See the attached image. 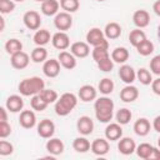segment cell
<instances>
[{
    "label": "cell",
    "mask_w": 160,
    "mask_h": 160,
    "mask_svg": "<svg viewBox=\"0 0 160 160\" xmlns=\"http://www.w3.org/2000/svg\"><path fill=\"white\" fill-rule=\"evenodd\" d=\"M132 21L139 29L146 28L149 25V22H150V15H149V12L146 10H142V9L136 10L134 12V15H132Z\"/></svg>",
    "instance_id": "cell-18"
},
{
    "label": "cell",
    "mask_w": 160,
    "mask_h": 160,
    "mask_svg": "<svg viewBox=\"0 0 160 160\" xmlns=\"http://www.w3.org/2000/svg\"><path fill=\"white\" fill-rule=\"evenodd\" d=\"M94 108H95V116L100 122H109L112 119L114 101L110 98L102 96L96 99Z\"/></svg>",
    "instance_id": "cell-1"
},
{
    "label": "cell",
    "mask_w": 160,
    "mask_h": 160,
    "mask_svg": "<svg viewBox=\"0 0 160 160\" xmlns=\"http://www.w3.org/2000/svg\"><path fill=\"white\" fill-rule=\"evenodd\" d=\"M152 10H154V12H155L158 16H160V0H156V1L154 2Z\"/></svg>",
    "instance_id": "cell-50"
},
{
    "label": "cell",
    "mask_w": 160,
    "mask_h": 160,
    "mask_svg": "<svg viewBox=\"0 0 160 160\" xmlns=\"http://www.w3.org/2000/svg\"><path fill=\"white\" fill-rule=\"evenodd\" d=\"M139 98V90L136 86L129 84L120 91V99L124 102H132Z\"/></svg>",
    "instance_id": "cell-14"
},
{
    "label": "cell",
    "mask_w": 160,
    "mask_h": 160,
    "mask_svg": "<svg viewBox=\"0 0 160 160\" xmlns=\"http://www.w3.org/2000/svg\"><path fill=\"white\" fill-rule=\"evenodd\" d=\"M96 89L92 85H82L79 89V98L84 102H89L96 99Z\"/></svg>",
    "instance_id": "cell-22"
},
{
    "label": "cell",
    "mask_w": 160,
    "mask_h": 160,
    "mask_svg": "<svg viewBox=\"0 0 160 160\" xmlns=\"http://www.w3.org/2000/svg\"><path fill=\"white\" fill-rule=\"evenodd\" d=\"M5 106L9 111L11 112H19L20 110H22L24 108V100L21 96L19 95H10L8 99H6V102H5Z\"/></svg>",
    "instance_id": "cell-19"
},
{
    "label": "cell",
    "mask_w": 160,
    "mask_h": 160,
    "mask_svg": "<svg viewBox=\"0 0 160 160\" xmlns=\"http://www.w3.org/2000/svg\"><path fill=\"white\" fill-rule=\"evenodd\" d=\"M60 6L66 12H75L79 9L80 2L79 0H60Z\"/></svg>",
    "instance_id": "cell-40"
},
{
    "label": "cell",
    "mask_w": 160,
    "mask_h": 160,
    "mask_svg": "<svg viewBox=\"0 0 160 160\" xmlns=\"http://www.w3.org/2000/svg\"><path fill=\"white\" fill-rule=\"evenodd\" d=\"M29 61H30V58L26 52H24L22 50L11 55V59H10V62H11V66L14 69H18V70H21V69H25L28 65H29Z\"/></svg>",
    "instance_id": "cell-10"
},
{
    "label": "cell",
    "mask_w": 160,
    "mask_h": 160,
    "mask_svg": "<svg viewBox=\"0 0 160 160\" xmlns=\"http://www.w3.org/2000/svg\"><path fill=\"white\" fill-rule=\"evenodd\" d=\"M136 79L142 84V85H150L152 82V76H151V72L145 69V68H141L138 70L136 72Z\"/></svg>",
    "instance_id": "cell-36"
},
{
    "label": "cell",
    "mask_w": 160,
    "mask_h": 160,
    "mask_svg": "<svg viewBox=\"0 0 160 160\" xmlns=\"http://www.w3.org/2000/svg\"><path fill=\"white\" fill-rule=\"evenodd\" d=\"M70 52L75 56V58H86L89 54H90V48H89V44L88 42H84V41H76L74 44H71L70 46Z\"/></svg>",
    "instance_id": "cell-12"
},
{
    "label": "cell",
    "mask_w": 160,
    "mask_h": 160,
    "mask_svg": "<svg viewBox=\"0 0 160 160\" xmlns=\"http://www.w3.org/2000/svg\"><path fill=\"white\" fill-rule=\"evenodd\" d=\"M78 104V98L72 92H64L60 99L56 100L55 102V112L59 116H66L69 115L72 109Z\"/></svg>",
    "instance_id": "cell-3"
},
{
    "label": "cell",
    "mask_w": 160,
    "mask_h": 160,
    "mask_svg": "<svg viewBox=\"0 0 160 160\" xmlns=\"http://www.w3.org/2000/svg\"><path fill=\"white\" fill-rule=\"evenodd\" d=\"M111 59L112 61L118 62V64H124L128 59H129V51L126 48H122V46H119V48H115L111 52Z\"/></svg>",
    "instance_id": "cell-27"
},
{
    "label": "cell",
    "mask_w": 160,
    "mask_h": 160,
    "mask_svg": "<svg viewBox=\"0 0 160 160\" xmlns=\"http://www.w3.org/2000/svg\"><path fill=\"white\" fill-rule=\"evenodd\" d=\"M11 134V126L8 124V121H0V138L5 139Z\"/></svg>",
    "instance_id": "cell-46"
},
{
    "label": "cell",
    "mask_w": 160,
    "mask_h": 160,
    "mask_svg": "<svg viewBox=\"0 0 160 160\" xmlns=\"http://www.w3.org/2000/svg\"><path fill=\"white\" fill-rule=\"evenodd\" d=\"M98 68H99L101 71H104V72H109V71H111L112 68H114V61H112V59L109 56V58L101 60L100 62H98Z\"/></svg>",
    "instance_id": "cell-43"
},
{
    "label": "cell",
    "mask_w": 160,
    "mask_h": 160,
    "mask_svg": "<svg viewBox=\"0 0 160 160\" xmlns=\"http://www.w3.org/2000/svg\"><path fill=\"white\" fill-rule=\"evenodd\" d=\"M0 114H1L0 121H8V114H6V109L5 108H0Z\"/></svg>",
    "instance_id": "cell-51"
},
{
    "label": "cell",
    "mask_w": 160,
    "mask_h": 160,
    "mask_svg": "<svg viewBox=\"0 0 160 160\" xmlns=\"http://www.w3.org/2000/svg\"><path fill=\"white\" fill-rule=\"evenodd\" d=\"M76 129L81 135H90L94 130V122L89 116H80L76 122Z\"/></svg>",
    "instance_id": "cell-13"
},
{
    "label": "cell",
    "mask_w": 160,
    "mask_h": 160,
    "mask_svg": "<svg viewBox=\"0 0 160 160\" xmlns=\"http://www.w3.org/2000/svg\"><path fill=\"white\" fill-rule=\"evenodd\" d=\"M158 36H159V39H160V25L158 26Z\"/></svg>",
    "instance_id": "cell-52"
},
{
    "label": "cell",
    "mask_w": 160,
    "mask_h": 160,
    "mask_svg": "<svg viewBox=\"0 0 160 160\" xmlns=\"http://www.w3.org/2000/svg\"><path fill=\"white\" fill-rule=\"evenodd\" d=\"M15 2L14 0H0V12L1 14H9L14 11Z\"/></svg>",
    "instance_id": "cell-42"
},
{
    "label": "cell",
    "mask_w": 160,
    "mask_h": 160,
    "mask_svg": "<svg viewBox=\"0 0 160 160\" xmlns=\"http://www.w3.org/2000/svg\"><path fill=\"white\" fill-rule=\"evenodd\" d=\"M54 25L60 31L69 30L71 28V25H72V18H71L70 12H66V11L58 12L55 15V19H54Z\"/></svg>",
    "instance_id": "cell-5"
},
{
    "label": "cell",
    "mask_w": 160,
    "mask_h": 160,
    "mask_svg": "<svg viewBox=\"0 0 160 160\" xmlns=\"http://www.w3.org/2000/svg\"><path fill=\"white\" fill-rule=\"evenodd\" d=\"M60 62L56 59H49L42 65V72L48 78H56L60 74Z\"/></svg>",
    "instance_id": "cell-8"
},
{
    "label": "cell",
    "mask_w": 160,
    "mask_h": 160,
    "mask_svg": "<svg viewBox=\"0 0 160 160\" xmlns=\"http://www.w3.org/2000/svg\"><path fill=\"white\" fill-rule=\"evenodd\" d=\"M39 95H40V96L42 98V100H44L45 102H48V104L56 102V100H58V92H56L55 90H52V89H44Z\"/></svg>",
    "instance_id": "cell-41"
},
{
    "label": "cell",
    "mask_w": 160,
    "mask_h": 160,
    "mask_svg": "<svg viewBox=\"0 0 160 160\" xmlns=\"http://www.w3.org/2000/svg\"><path fill=\"white\" fill-rule=\"evenodd\" d=\"M50 38L51 36H50L49 30L40 29V30H36V32L34 34V42L38 46H44V45H46L50 41Z\"/></svg>",
    "instance_id": "cell-28"
},
{
    "label": "cell",
    "mask_w": 160,
    "mask_h": 160,
    "mask_svg": "<svg viewBox=\"0 0 160 160\" xmlns=\"http://www.w3.org/2000/svg\"><path fill=\"white\" fill-rule=\"evenodd\" d=\"M118 149L122 155H131L136 150V144L131 138H122L118 144Z\"/></svg>",
    "instance_id": "cell-21"
},
{
    "label": "cell",
    "mask_w": 160,
    "mask_h": 160,
    "mask_svg": "<svg viewBox=\"0 0 160 160\" xmlns=\"http://www.w3.org/2000/svg\"><path fill=\"white\" fill-rule=\"evenodd\" d=\"M134 131L139 136H146L150 132V122L145 118H140L134 124Z\"/></svg>",
    "instance_id": "cell-26"
},
{
    "label": "cell",
    "mask_w": 160,
    "mask_h": 160,
    "mask_svg": "<svg viewBox=\"0 0 160 160\" xmlns=\"http://www.w3.org/2000/svg\"><path fill=\"white\" fill-rule=\"evenodd\" d=\"M60 2L58 0H45L41 2V12L46 16H52L59 12Z\"/></svg>",
    "instance_id": "cell-23"
},
{
    "label": "cell",
    "mask_w": 160,
    "mask_h": 160,
    "mask_svg": "<svg viewBox=\"0 0 160 160\" xmlns=\"http://www.w3.org/2000/svg\"><path fill=\"white\" fill-rule=\"evenodd\" d=\"M31 60L34 62H45L48 59V51L42 46H38L31 51Z\"/></svg>",
    "instance_id": "cell-33"
},
{
    "label": "cell",
    "mask_w": 160,
    "mask_h": 160,
    "mask_svg": "<svg viewBox=\"0 0 160 160\" xmlns=\"http://www.w3.org/2000/svg\"><path fill=\"white\" fill-rule=\"evenodd\" d=\"M148 160H160V150L158 148H154Z\"/></svg>",
    "instance_id": "cell-48"
},
{
    "label": "cell",
    "mask_w": 160,
    "mask_h": 160,
    "mask_svg": "<svg viewBox=\"0 0 160 160\" xmlns=\"http://www.w3.org/2000/svg\"><path fill=\"white\" fill-rule=\"evenodd\" d=\"M98 1H104V0H98Z\"/></svg>",
    "instance_id": "cell-56"
},
{
    "label": "cell",
    "mask_w": 160,
    "mask_h": 160,
    "mask_svg": "<svg viewBox=\"0 0 160 160\" xmlns=\"http://www.w3.org/2000/svg\"><path fill=\"white\" fill-rule=\"evenodd\" d=\"M152 128H154L158 132H160V115L154 119V121H152Z\"/></svg>",
    "instance_id": "cell-49"
},
{
    "label": "cell",
    "mask_w": 160,
    "mask_h": 160,
    "mask_svg": "<svg viewBox=\"0 0 160 160\" xmlns=\"http://www.w3.org/2000/svg\"><path fill=\"white\" fill-rule=\"evenodd\" d=\"M30 105L32 108V110H36V111H44L46 108H48V102H45L42 100V98L38 94V95H34L31 96V100H30Z\"/></svg>",
    "instance_id": "cell-38"
},
{
    "label": "cell",
    "mask_w": 160,
    "mask_h": 160,
    "mask_svg": "<svg viewBox=\"0 0 160 160\" xmlns=\"http://www.w3.org/2000/svg\"><path fill=\"white\" fill-rule=\"evenodd\" d=\"M136 50H138V52H139L140 55L148 56V55L152 54V51H154V44H152L150 40L145 39L144 41H141V42L136 46Z\"/></svg>",
    "instance_id": "cell-34"
},
{
    "label": "cell",
    "mask_w": 160,
    "mask_h": 160,
    "mask_svg": "<svg viewBox=\"0 0 160 160\" xmlns=\"http://www.w3.org/2000/svg\"><path fill=\"white\" fill-rule=\"evenodd\" d=\"M45 89V82L39 76H31L26 78L20 81L19 84V91L24 96H34L40 94Z\"/></svg>",
    "instance_id": "cell-2"
},
{
    "label": "cell",
    "mask_w": 160,
    "mask_h": 160,
    "mask_svg": "<svg viewBox=\"0 0 160 160\" xmlns=\"http://www.w3.org/2000/svg\"><path fill=\"white\" fill-rule=\"evenodd\" d=\"M131 111L126 108H122L120 110H118L115 118H116V122H119L120 125H126L130 120H131Z\"/></svg>",
    "instance_id": "cell-35"
},
{
    "label": "cell",
    "mask_w": 160,
    "mask_h": 160,
    "mask_svg": "<svg viewBox=\"0 0 160 160\" xmlns=\"http://www.w3.org/2000/svg\"><path fill=\"white\" fill-rule=\"evenodd\" d=\"M46 150L54 156L60 155L64 151V142L58 138H50V140L46 142Z\"/></svg>",
    "instance_id": "cell-24"
},
{
    "label": "cell",
    "mask_w": 160,
    "mask_h": 160,
    "mask_svg": "<svg viewBox=\"0 0 160 160\" xmlns=\"http://www.w3.org/2000/svg\"><path fill=\"white\" fill-rule=\"evenodd\" d=\"M55 132V124L49 120V119H44L39 122L38 125V134L44 138V139H50Z\"/></svg>",
    "instance_id": "cell-9"
},
{
    "label": "cell",
    "mask_w": 160,
    "mask_h": 160,
    "mask_svg": "<svg viewBox=\"0 0 160 160\" xmlns=\"http://www.w3.org/2000/svg\"><path fill=\"white\" fill-rule=\"evenodd\" d=\"M92 59L95 60V62H100L101 60L109 58V46H95L92 50Z\"/></svg>",
    "instance_id": "cell-32"
},
{
    "label": "cell",
    "mask_w": 160,
    "mask_h": 160,
    "mask_svg": "<svg viewBox=\"0 0 160 160\" xmlns=\"http://www.w3.org/2000/svg\"><path fill=\"white\" fill-rule=\"evenodd\" d=\"M104 34H105V38H108L110 40H115L121 35V26L118 22L111 21V22L106 24V26L104 29Z\"/></svg>",
    "instance_id": "cell-25"
},
{
    "label": "cell",
    "mask_w": 160,
    "mask_h": 160,
    "mask_svg": "<svg viewBox=\"0 0 160 160\" xmlns=\"http://www.w3.org/2000/svg\"><path fill=\"white\" fill-rule=\"evenodd\" d=\"M150 70L155 74L160 76V55H156L151 59L150 61Z\"/></svg>",
    "instance_id": "cell-45"
},
{
    "label": "cell",
    "mask_w": 160,
    "mask_h": 160,
    "mask_svg": "<svg viewBox=\"0 0 160 160\" xmlns=\"http://www.w3.org/2000/svg\"><path fill=\"white\" fill-rule=\"evenodd\" d=\"M58 60L61 64V66L68 69V70H71L76 66V58L69 51H65V50L60 51L59 56H58Z\"/></svg>",
    "instance_id": "cell-16"
},
{
    "label": "cell",
    "mask_w": 160,
    "mask_h": 160,
    "mask_svg": "<svg viewBox=\"0 0 160 160\" xmlns=\"http://www.w3.org/2000/svg\"><path fill=\"white\" fill-rule=\"evenodd\" d=\"M5 50H6V52L9 55H14V54H16V52L22 50V44L18 39H9L5 42Z\"/></svg>",
    "instance_id": "cell-31"
},
{
    "label": "cell",
    "mask_w": 160,
    "mask_h": 160,
    "mask_svg": "<svg viewBox=\"0 0 160 160\" xmlns=\"http://www.w3.org/2000/svg\"><path fill=\"white\" fill-rule=\"evenodd\" d=\"M98 88H99V91H100L101 94L109 95V94H111L112 90H114V82H112V80L109 79V78H104V79L100 80Z\"/></svg>",
    "instance_id": "cell-37"
},
{
    "label": "cell",
    "mask_w": 160,
    "mask_h": 160,
    "mask_svg": "<svg viewBox=\"0 0 160 160\" xmlns=\"http://www.w3.org/2000/svg\"><path fill=\"white\" fill-rule=\"evenodd\" d=\"M14 151V146L11 142L6 141V140H1L0 141V155L2 156H8V155H11Z\"/></svg>",
    "instance_id": "cell-44"
},
{
    "label": "cell",
    "mask_w": 160,
    "mask_h": 160,
    "mask_svg": "<svg viewBox=\"0 0 160 160\" xmlns=\"http://www.w3.org/2000/svg\"><path fill=\"white\" fill-rule=\"evenodd\" d=\"M151 89H152L154 94H156V95L160 96V78L152 80V82H151Z\"/></svg>",
    "instance_id": "cell-47"
},
{
    "label": "cell",
    "mask_w": 160,
    "mask_h": 160,
    "mask_svg": "<svg viewBox=\"0 0 160 160\" xmlns=\"http://www.w3.org/2000/svg\"><path fill=\"white\" fill-rule=\"evenodd\" d=\"M22 21L25 24V26L30 30H38L41 25V18L40 14L35 10H29L24 14L22 16Z\"/></svg>",
    "instance_id": "cell-6"
},
{
    "label": "cell",
    "mask_w": 160,
    "mask_h": 160,
    "mask_svg": "<svg viewBox=\"0 0 160 160\" xmlns=\"http://www.w3.org/2000/svg\"><path fill=\"white\" fill-rule=\"evenodd\" d=\"M145 39H146L145 32H144L142 30H140L139 28L135 29V30H131L130 34H129V41H130V44H131L132 46H135V48H136L141 41H144Z\"/></svg>",
    "instance_id": "cell-30"
},
{
    "label": "cell",
    "mask_w": 160,
    "mask_h": 160,
    "mask_svg": "<svg viewBox=\"0 0 160 160\" xmlns=\"http://www.w3.org/2000/svg\"><path fill=\"white\" fill-rule=\"evenodd\" d=\"M152 149H154L152 145H150V144H148V142H142V144H140V145L136 148L135 151H136V154H138L139 158L148 160L149 156H150V154H151V151H152Z\"/></svg>",
    "instance_id": "cell-39"
},
{
    "label": "cell",
    "mask_w": 160,
    "mask_h": 160,
    "mask_svg": "<svg viewBox=\"0 0 160 160\" xmlns=\"http://www.w3.org/2000/svg\"><path fill=\"white\" fill-rule=\"evenodd\" d=\"M158 145H159V148H160V138H159V140H158Z\"/></svg>",
    "instance_id": "cell-54"
},
{
    "label": "cell",
    "mask_w": 160,
    "mask_h": 160,
    "mask_svg": "<svg viewBox=\"0 0 160 160\" xmlns=\"http://www.w3.org/2000/svg\"><path fill=\"white\" fill-rule=\"evenodd\" d=\"M52 46L58 50H66L70 46V38L65 31H59L51 38Z\"/></svg>",
    "instance_id": "cell-7"
},
{
    "label": "cell",
    "mask_w": 160,
    "mask_h": 160,
    "mask_svg": "<svg viewBox=\"0 0 160 160\" xmlns=\"http://www.w3.org/2000/svg\"><path fill=\"white\" fill-rule=\"evenodd\" d=\"M110 150V145H109V141L108 139H95L92 142H91V151L98 155V156H102V155H106Z\"/></svg>",
    "instance_id": "cell-15"
},
{
    "label": "cell",
    "mask_w": 160,
    "mask_h": 160,
    "mask_svg": "<svg viewBox=\"0 0 160 160\" xmlns=\"http://www.w3.org/2000/svg\"><path fill=\"white\" fill-rule=\"evenodd\" d=\"M72 149L76 152H86L91 149V144L86 138H76L72 141Z\"/></svg>",
    "instance_id": "cell-29"
},
{
    "label": "cell",
    "mask_w": 160,
    "mask_h": 160,
    "mask_svg": "<svg viewBox=\"0 0 160 160\" xmlns=\"http://www.w3.org/2000/svg\"><path fill=\"white\" fill-rule=\"evenodd\" d=\"M122 136V129H121V125L119 122H112V124H109L105 129V138L110 141H115V140H119L121 139Z\"/></svg>",
    "instance_id": "cell-17"
},
{
    "label": "cell",
    "mask_w": 160,
    "mask_h": 160,
    "mask_svg": "<svg viewBox=\"0 0 160 160\" xmlns=\"http://www.w3.org/2000/svg\"><path fill=\"white\" fill-rule=\"evenodd\" d=\"M86 42L95 46H109V42L105 38V34L99 28H92L86 34Z\"/></svg>",
    "instance_id": "cell-4"
},
{
    "label": "cell",
    "mask_w": 160,
    "mask_h": 160,
    "mask_svg": "<svg viewBox=\"0 0 160 160\" xmlns=\"http://www.w3.org/2000/svg\"><path fill=\"white\" fill-rule=\"evenodd\" d=\"M14 1H19V2H21V1H24V0H14Z\"/></svg>",
    "instance_id": "cell-55"
},
{
    "label": "cell",
    "mask_w": 160,
    "mask_h": 160,
    "mask_svg": "<svg viewBox=\"0 0 160 160\" xmlns=\"http://www.w3.org/2000/svg\"><path fill=\"white\" fill-rule=\"evenodd\" d=\"M119 76H120V79L125 82V84H132L134 81H135V79H136V72H135V70L130 66V65H122V66H120V69H119Z\"/></svg>",
    "instance_id": "cell-20"
},
{
    "label": "cell",
    "mask_w": 160,
    "mask_h": 160,
    "mask_svg": "<svg viewBox=\"0 0 160 160\" xmlns=\"http://www.w3.org/2000/svg\"><path fill=\"white\" fill-rule=\"evenodd\" d=\"M19 122L24 129H31L36 124V115L32 110H22L20 112Z\"/></svg>",
    "instance_id": "cell-11"
},
{
    "label": "cell",
    "mask_w": 160,
    "mask_h": 160,
    "mask_svg": "<svg viewBox=\"0 0 160 160\" xmlns=\"http://www.w3.org/2000/svg\"><path fill=\"white\" fill-rule=\"evenodd\" d=\"M35 1H38V2H44L45 0H35Z\"/></svg>",
    "instance_id": "cell-53"
}]
</instances>
